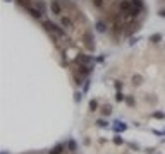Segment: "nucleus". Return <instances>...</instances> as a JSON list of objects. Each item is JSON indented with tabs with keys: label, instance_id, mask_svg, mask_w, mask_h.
<instances>
[{
	"label": "nucleus",
	"instance_id": "f257e3e1",
	"mask_svg": "<svg viewBox=\"0 0 165 154\" xmlns=\"http://www.w3.org/2000/svg\"><path fill=\"white\" fill-rule=\"evenodd\" d=\"M112 130H114L115 133L126 132V130H127V125H126L124 122H120V120H117V122H114V125H112Z\"/></svg>",
	"mask_w": 165,
	"mask_h": 154
},
{
	"label": "nucleus",
	"instance_id": "f03ea898",
	"mask_svg": "<svg viewBox=\"0 0 165 154\" xmlns=\"http://www.w3.org/2000/svg\"><path fill=\"white\" fill-rule=\"evenodd\" d=\"M67 149H69V153H76V151H77V144H76L74 139L67 140Z\"/></svg>",
	"mask_w": 165,
	"mask_h": 154
},
{
	"label": "nucleus",
	"instance_id": "7ed1b4c3",
	"mask_svg": "<svg viewBox=\"0 0 165 154\" xmlns=\"http://www.w3.org/2000/svg\"><path fill=\"white\" fill-rule=\"evenodd\" d=\"M141 84H143V76L134 74V76H132V86H141Z\"/></svg>",
	"mask_w": 165,
	"mask_h": 154
},
{
	"label": "nucleus",
	"instance_id": "20e7f679",
	"mask_svg": "<svg viewBox=\"0 0 165 154\" xmlns=\"http://www.w3.org/2000/svg\"><path fill=\"white\" fill-rule=\"evenodd\" d=\"M110 113H112V106H110V105H103L102 106V115H103V117H109Z\"/></svg>",
	"mask_w": 165,
	"mask_h": 154
},
{
	"label": "nucleus",
	"instance_id": "39448f33",
	"mask_svg": "<svg viewBox=\"0 0 165 154\" xmlns=\"http://www.w3.org/2000/svg\"><path fill=\"white\" fill-rule=\"evenodd\" d=\"M98 110V101L96 99H91L89 101V111H96Z\"/></svg>",
	"mask_w": 165,
	"mask_h": 154
},
{
	"label": "nucleus",
	"instance_id": "423d86ee",
	"mask_svg": "<svg viewBox=\"0 0 165 154\" xmlns=\"http://www.w3.org/2000/svg\"><path fill=\"white\" fill-rule=\"evenodd\" d=\"M126 105H127V106H131V108H132V106L136 105V99L132 98V96H126Z\"/></svg>",
	"mask_w": 165,
	"mask_h": 154
},
{
	"label": "nucleus",
	"instance_id": "0eeeda50",
	"mask_svg": "<svg viewBox=\"0 0 165 154\" xmlns=\"http://www.w3.org/2000/svg\"><path fill=\"white\" fill-rule=\"evenodd\" d=\"M62 149H64V146H62V144H59V146H55L48 154H60V153H62Z\"/></svg>",
	"mask_w": 165,
	"mask_h": 154
},
{
	"label": "nucleus",
	"instance_id": "6e6552de",
	"mask_svg": "<svg viewBox=\"0 0 165 154\" xmlns=\"http://www.w3.org/2000/svg\"><path fill=\"white\" fill-rule=\"evenodd\" d=\"M151 117H153V118H158V120H164L165 118V113L164 111H153Z\"/></svg>",
	"mask_w": 165,
	"mask_h": 154
},
{
	"label": "nucleus",
	"instance_id": "1a4fd4ad",
	"mask_svg": "<svg viewBox=\"0 0 165 154\" xmlns=\"http://www.w3.org/2000/svg\"><path fill=\"white\" fill-rule=\"evenodd\" d=\"M96 125L102 127V128H105V127H109V122H107V120H103V118H100V120H96Z\"/></svg>",
	"mask_w": 165,
	"mask_h": 154
},
{
	"label": "nucleus",
	"instance_id": "9d476101",
	"mask_svg": "<svg viewBox=\"0 0 165 154\" xmlns=\"http://www.w3.org/2000/svg\"><path fill=\"white\" fill-rule=\"evenodd\" d=\"M114 144H115V146H122V144H124V139L120 137V135H115V137H114Z\"/></svg>",
	"mask_w": 165,
	"mask_h": 154
},
{
	"label": "nucleus",
	"instance_id": "9b49d317",
	"mask_svg": "<svg viewBox=\"0 0 165 154\" xmlns=\"http://www.w3.org/2000/svg\"><path fill=\"white\" fill-rule=\"evenodd\" d=\"M115 101H119V103H122V101H126V96H124L120 91H117V94H115Z\"/></svg>",
	"mask_w": 165,
	"mask_h": 154
},
{
	"label": "nucleus",
	"instance_id": "f8f14e48",
	"mask_svg": "<svg viewBox=\"0 0 165 154\" xmlns=\"http://www.w3.org/2000/svg\"><path fill=\"white\" fill-rule=\"evenodd\" d=\"M160 40H162V34H158V33H157V34H153V36L150 38V41H151V43H158Z\"/></svg>",
	"mask_w": 165,
	"mask_h": 154
},
{
	"label": "nucleus",
	"instance_id": "ddd939ff",
	"mask_svg": "<svg viewBox=\"0 0 165 154\" xmlns=\"http://www.w3.org/2000/svg\"><path fill=\"white\" fill-rule=\"evenodd\" d=\"M89 79H86V81H84V84H82V92H88V89H89Z\"/></svg>",
	"mask_w": 165,
	"mask_h": 154
},
{
	"label": "nucleus",
	"instance_id": "4468645a",
	"mask_svg": "<svg viewBox=\"0 0 165 154\" xmlns=\"http://www.w3.org/2000/svg\"><path fill=\"white\" fill-rule=\"evenodd\" d=\"M81 99H82V92H79V91H77V92L74 94V101H76V103H79Z\"/></svg>",
	"mask_w": 165,
	"mask_h": 154
},
{
	"label": "nucleus",
	"instance_id": "2eb2a0df",
	"mask_svg": "<svg viewBox=\"0 0 165 154\" xmlns=\"http://www.w3.org/2000/svg\"><path fill=\"white\" fill-rule=\"evenodd\" d=\"M127 146H129L131 149H132V151H138V149H139V146H138V144H134V142H129Z\"/></svg>",
	"mask_w": 165,
	"mask_h": 154
},
{
	"label": "nucleus",
	"instance_id": "dca6fc26",
	"mask_svg": "<svg viewBox=\"0 0 165 154\" xmlns=\"http://www.w3.org/2000/svg\"><path fill=\"white\" fill-rule=\"evenodd\" d=\"M115 89H117V91H120V89H122V82H120V81H115Z\"/></svg>",
	"mask_w": 165,
	"mask_h": 154
},
{
	"label": "nucleus",
	"instance_id": "f3484780",
	"mask_svg": "<svg viewBox=\"0 0 165 154\" xmlns=\"http://www.w3.org/2000/svg\"><path fill=\"white\" fill-rule=\"evenodd\" d=\"M155 153V147H146V154H153Z\"/></svg>",
	"mask_w": 165,
	"mask_h": 154
},
{
	"label": "nucleus",
	"instance_id": "a211bd4d",
	"mask_svg": "<svg viewBox=\"0 0 165 154\" xmlns=\"http://www.w3.org/2000/svg\"><path fill=\"white\" fill-rule=\"evenodd\" d=\"M158 15H160V17H165V9H162V10L158 12Z\"/></svg>",
	"mask_w": 165,
	"mask_h": 154
}]
</instances>
